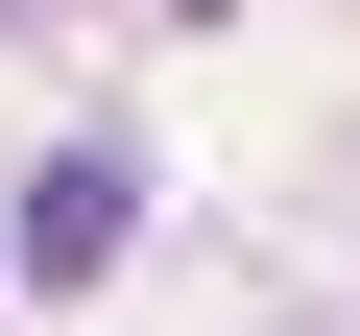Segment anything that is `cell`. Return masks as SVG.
I'll use <instances>...</instances> for the list:
<instances>
[{
	"label": "cell",
	"mask_w": 360,
	"mask_h": 336,
	"mask_svg": "<svg viewBox=\"0 0 360 336\" xmlns=\"http://www.w3.org/2000/svg\"><path fill=\"white\" fill-rule=\"evenodd\" d=\"M120 264V168H49V193H25V288H96Z\"/></svg>",
	"instance_id": "1"
}]
</instances>
